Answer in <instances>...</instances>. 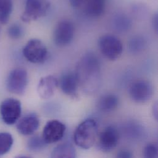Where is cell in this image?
<instances>
[{
    "mask_svg": "<svg viewBox=\"0 0 158 158\" xmlns=\"http://www.w3.org/2000/svg\"><path fill=\"white\" fill-rule=\"evenodd\" d=\"M143 158H158V146L156 143H149L144 148Z\"/></svg>",
    "mask_w": 158,
    "mask_h": 158,
    "instance_id": "obj_23",
    "label": "cell"
},
{
    "mask_svg": "<svg viewBox=\"0 0 158 158\" xmlns=\"http://www.w3.org/2000/svg\"><path fill=\"white\" fill-rule=\"evenodd\" d=\"M152 114L155 119H157V104L156 103L152 107Z\"/></svg>",
    "mask_w": 158,
    "mask_h": 158,
    "instance_id": "obj_28",
    "label": "cell"
},
{
    "mask_svg": "<svg viewBox=\"0 0 158 158\" xmlns=\"http://www.w3.org/2000/svg\"><path fill=\"white\" fill-rule=\"evenodd\" d=\"M40 119L35 114H28L17 121L18 132L23 136L33 135L39 128Z\"/></svg>",
    "mask_w": 158,
    "mask_h": 158,
    "instance_id": "obj_14",
    "label": "cell"
},
{
    "mask_svg": "<svg viewBox=\"0 0 158 158\" xmlns=\"http://www.w3.org/2000/svg\"><path fill=\"white\" fill-rule=\"evenodd\" d=\"M79 86L83 92L91 94L97 92L102 83L100 62L93 52L85 54L78 62L75 72Z\"/></svg>",
    "mask_w": 158,
    "mask_h": 158,
    "instance_id": "obj_1",
    "label": "cell"
},
{
    "mask_svg": "<svg viewBox=\"0 0 158 158\" xmlns=\"http://www.w3.org/2000/svg\"><path fill=\"white\" fill-rule=\"evenodd\" d=\"M113 26L118 31H126L131 28V21L126 15L118 14L114 18Z\"/></svg>",
    "mask_w": 158,
    "mask_h": 158,
    "instance_id": "obj_19",
    "label": "cell"
},
{
    "mask_svg": "<svg viewBox=\"0 0 158 158\" xmlns=\"http://www.w3.org/2000/svg\"><path fill=\"white\" fill-rule=\"evenodd\" d=\"M118 103L119 99L117 95L112 93H107L99 97L96 106L100 111L110 112L118 107Z\"/></svg>",
    "mask_w": 158,
    "mask_h": 158,
    "instance_id": "obj_15",
    "label": "cell"
},
{
    "mask_svg": "<svg viewBox=\"0 0 158 158\" xmlns=\"http://www.w3.org/2000/svg\"><path fill=\"white\" fill-rule=\"evenodd\" d=\"M49 7L48 0H26L21 20L24 22L36 20L46 15Z\"/></svg>",
    "mask_w": 158,
    "mask_h": 158,
    "instance_id": "obj_7",
    "label": "cell"
},
{
    "mask_svg": "<svg viewBox=\"0 0 158 158\" xmlns=\"http://www.w3.org/2000/svg\"><path fill=\"white\" fill-rule=\"evenodd\" d=\"M22 54L29 62L40 64L46 60L48 51L43 41L39 39L32 38L29 40L24 46Z\"/></svg>",
    "mask_w": 158,
    "mask_h": 158,
    "instance_id": "obj_4",
    "label": "cell"
},
{
    "mask_svg": "<svg viewBox=\"0 0 158 158\" xmlns=\"http://www.w3.org/2000/svg\"><path fill=\"white\" fill-rule=\"evenodd\" d=\"M152 27L156 31V33H157L158 30V15L157 14H155L152 18Z\"/></svg>",
    "mask_w": 158,
    "mask_h": 158,
    "instance_id": "obj_27",
    "label": "cell"
},
{
    "mask_svg": "<svg viewBox=\"0 0 158 158\" xmlns=\"http://www.w3.org/2000/svg\"><path fill=\"white\" fill-rule=\"evenodd\" d=\"M146 46V41L143 36H136L133 37L128 43V48L130 52L138 53L143 50Z\"/></svg>",
    "mask_w": 158,
    "mask_h": 158,
    "instance_id": "obj_21",
    "label": "cell"
},
{
    "mask_svg": "<svg viewBox=\"0 0 158 158\" xmlns=\"http://www.w3.org/2000/svg\"><path fill=\"white\" fill-rule=\"evenodd\" d=\"M98 44L101 54L106 59L112 61L118 59L123 52L122 41L114 35H102L98 40Z\"/></svg>",
    "mask_w": 158,
    "mask_h": 158,
    "instance_id": "obj_3",
    "label": "cell"
},
{
    "mask_svg": "<svg viewBox=\"0 0 158 158\" xmlns=\"http://www.w3.org/2000/svg\"><path fill=\"white\" fill-rule=\"evenodd\" d=\"M28 77L25 69L18 67L11 70L7 75L6 86L11 93L22 95L25 93L28 86Z\"/></svg>",
    "mask_w": 158,
    "mask_h": 158,
    "instance_id": "obj_5",
    "label": "cell"
},
{
    "mask_svg": "<svg viewBox=\"0 0 158 158\" xmlns=\"http://www.w3.org/2000/svg\"><path fill=\"white\" fill-rule=\"evenodd\" d=\"M119 141V133L118 130L112 125L106 127L98 134L96 140V146L99 150L103 152L112 151L117 145Z\"/></svg>",
    "mask_w": 158,
    "mask_h": 158,
    "instance_id": "obj_10",
    "label": "cell"
},
{
    "mask_svg": "<svg viewBox=\"0 0 158 158\" xmlns=\"http://www.w3.org/2000/svg\"><path fill=\"white\" fill-rule=\"evenodd\" d=\"M65 130V125L62 122L57 120H51L43 127L41 137L46 144H52L63 138Z\"/></svg>",
    "mask_w": 158,
    "mask_h": 158,
    "instance_id": "obj_11",
    "label": "cell"
},
{
    "mask_svg": "<svg viewBox=\"0 0 158 158\" xmlns=\"http://www.w3.org/2000/svg\"><path fill=\"white\" fill-rule=\"evenodd\" d=\"M59 87L66 96L72 99L78 98L80 86L75 72L64 73L59 80Z\"/></svg>",
    "mask_w": 158,
    "mask_h": 158,
    "instance_id": "obj_12",
    "label": "cell"
},
{
    "mask_svg": "<svg viewBox=\"0 0 158 158\" xmlns=\"http://www.w3.org/2000/svg\"><path fill=\"white\" fill-rule=\"evenodd\" d=\"M14 143L12 135L8 132L0 133V156L7 154L11 149Z\"/></svg>",
    "mask_w": 158,
    "mask_h": 158,
    "instance_id": "obj_20",
    "label": "cell"
},
{
    "mask_svg": "<svg viewBox=\"0 0 158 158\" xmlns=\"http://www.w3.org/2000/svg\"><path fill=\"white\" fill-rule=\"evenodd\" d=\"M59 87V80L52 75H48L40 78L37 85L38 96L43 99L51 98Z\"/></svg>",
    "mask_w": 158,
    "mask_h": 158,
    "instance_id": "obj_13",
    "label": "cell"
},
{
    "mask_svg": "<svg viewBox=\"0 0 158 158\" xmlns=\"http://www.w3.org/2000/svg\"><path fill=\"white\" fill-rule=\"evenodd\" d=\"M75 33L73 23L68 20H62L56 25L52 38L54 43L59 47H64L71 43Z\"/></svg>",
    "mask_w": 158,
    "mask_h": 158,
    "instance_id": "obj_9",
    "label": "cell"
},
{
    "mask_svg": "<svg viewBox=\"0 0 158 158\" xmlns=\"http://www.w3.org/2000/svg\"><path fill=\"white\" fill-rule=\"evenodd\" d=\"M152 83L145 80H139L132 83L128 89V94L135 102L143 104L149 101L153 95Z\"/></svg>",
    "mask_w": 158,
    "mask_h": 158,
    "instance_id": "obj_8",
    "label": "cell"
},
{
    "mask_svg": "<svg viewBox=\"0 0 158 158\" xmlns=\"http://www.w3.org/2000/svg\"><path fill=\"white\" fill-rule=\"evenodd\" d=\"M22 113L20 101L15 98H9L3 100L0 104V115L2 120L8 125L15 123Z\"/></svg>",
    "mask_w": 158,
    "mask_h": 158,
    "instance_id": "obj_6",
    "label": "cell"
},
{
    "mask_svg": "<svg viewBox=\"0 0 158 158\" xmlns=\"http://www.w3.org/2000/svg\"><path fill=\"white\" fill-rule=\"evenodd\" d=\"M50 158H76V151L71 143H63L52 149Z\"/></svg>",
    "mask_w": 158,
    "mask_h": 158,
    "instance_id": "obj_17",
    "label": "cell"
},
{
    "mask_svg": "<svg viewBox=\"0 0 158 158\" xmlns=\"http://www.w3.org/2000/svg\"><path fill=\"white\" fill-rule=\"evenodd\" d=\"M98 136V126L93 118L81 122L76 128L73 134L75 144L83 149H90L96 142Z\"/></svg>",
    "mask_w": 158,
    "mask_h": 158,
    "instance_id": "obj_2",
    "label": "cell"
},
{
    "mask_svg": "<svg viewBox=\"0 0 158 158\" xmlns=\"http://www.w3.org/2000/svg\"><path fill=\"white\" fill-rule=\"evenodd\" d=\"M116 158H133L132 152L126 149L120 150L116 156Z\"/></svg>",
    "mask_w": 158,
    "mask_h": 158,
    "instance_id": "obj_25",
    "label": "cell"
},
{
    "mask_svg": "<svg viewBox=\"0 0 158 158\" xmlns=\"http://www.w3.org/2000/svg\"><path fill=\"white\" fill-rule=\"evenodd\" d=\"M15 158H31V157H29V156H27L20 155V156H16Z\"/></svg>",
    "mask_w": 158,
    "mask_h": 158,
    "instance_id": "obj_29",
    "label": "cell"
},
{
    "mask_svg": "<svg viewBox=\"0 0 158 158\" xmlns=\"http://www.w3.org/2000/svg\"><path fill=\"white\" fill-rule=\"evenodd\" d=\"M86 0H69L71 6L75 9L83 7Z\"/></svg>",
    "mask_w": 158,
    "mask_h": 158,
    "instance_id": "obj_26",
    "label": "cell"
},
{
    "mask_svg": "<svg viewBox=\"0 0 158 158\" xmlns=\"http://www.w3.org/2000/svg\"><path fill=\"white\" fill-rule=\"evenodd\" d=\"M23 29L22 27L18 23H13L7 29L8 36L14 40L20 38L23 35Z\"/></svg>",
    "mask_w": 158,
    "mask_h": 158,
    "instance_id": "obj_24",
    "label": "cell"
},
{
    "mask_svg": "<svg viewBox=\"0 0 158 158\" xmlns=\"http://www.w3.org/2000/svg\"><path fill=\"white\" fill-rule=\"evenodd\" d=\"M106 0H86L83 9L85 14L91 18H98L104 12Z\"/></svg>",
    "mask_w": 158,
    "mask_h": 158,
    "instance_id": "obj_16",
    "label": "cell"
},
{
    "mask_svg": "<svg viewBox=\"0 0 158 158\" xmlns=\"http://www.w3.org/2000/svg\"><path fill=\"white\" fill-rule=\"evenodd\" d=\"M13 10L12 0H0V23L6 24Z\"/></svg>",
    "mask_w": 158,
    "mask_h": 158,
    "instance_id": "obj_18",
    "label": "cell"
},
{
    "mask_svg": "<svg viewBox=\"0 0 158 158\" xmlns=\"http://www.w3.org/2000/svg\"><path fill=\"white\" fill-rule=\"evenodd\" d=\"M46 143L42 137L39 135H34L30 138L27 141V148L33 152H38L45 148Z\"/></svg>",
    "mask_w": 158,
    "mask_h": 158,
    "instance_id": "obj_22",
    "label": "cell"
}]
</instances>
